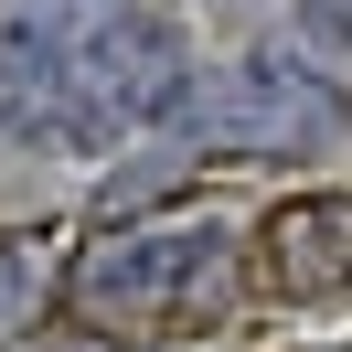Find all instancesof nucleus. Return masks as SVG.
I'll list each match as a JSON object with an SVG mask.
<instances>
[{
    "label": "nucleus",
    "instance_id": "2",
    "mask_svg": "<svg viewBox=\"0 0 352 352\" xmlns=\"http://www.w3.org/2000/svg\"><path fill=\"white\" fill-rule=\"evenodd\" d=\"M182 129L203 139V160L214 150H235V160H320L352 129V32L331 22L320 0L278 11L235 65L192 75Z\"/></svg>",
    "mask_w": 352,
    "mask_h": 352
},
{
    "label": "nucleus",
    "instance_id": "3",
    "mask_svg": "<svg viewBox=\"0 0 352 352\" xmlns=\"http://www.w3.org/2000/svg\"><path fill=\"white\" fill-rule=\"evenodd\" d=\"M245 288L267 299H342L352 288V192L309 182V192H278L245 235Z\"/></svg>",
    "mask_w": 352,
    "mask_h": 352
},
{
    "label": "nucleus",
    "instance_id": "4",
    "mask_svg": "<svg viewBox=\"0 0 352 352\" xmlns=\"http://www.w3.org/2000/svg\"><path fill=\"white\" fill-rule=\"evenodd\" d=\"M320 11H331V22H342V32H352V0H320Z\"/></svg>",
    "mask_w": 352,
    "mask_h": 352
},
{
    "label": "nucleus",
    "instance_id": "1",
    "mask_svg": "<svg viewBox=\"0 0 352 352\" xmlns=\"http://www.w3.org/2000/svg\"><path fill=\"white\" fill-rule=\"evenodd\" d=\"M235 299H245V224H214V214L96 224V235L54 267V320H65L75 342H107V352L203 342Z\"/></svg>",
    "mask_w": 352,
    "mask_h": 352
}]
</instances>
